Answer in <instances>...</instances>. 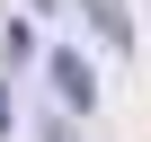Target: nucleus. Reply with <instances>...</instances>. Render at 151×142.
Masks as SVG:
<instances>
[{"instance_id": "obj_1", "label": "nucleus", "mask_w": 151, "mask_h": 142, "mask_svg": "<svg viewBox=\"0 0 151 142\" xmlns=\"http://www.w3.org/2000/svg\"><path fill=\"white\" fill-rule=\"evenodd\" d=\"M45 71H53V98L62 107H98V71L80 53H45Z\"/></svg>"}, {"instance_id": "obj_2", "label": "nucleus", "mask_w": 151, "mask_h": 142, "mask_svg": "<svg viewBox=\"0 0 151 142\" xmlns=\"http://www.w3.org/2000/svg\"><path fill=\"white\" fill-rule=\"evenodd\" d=\"M89 18H98V36H107L116 53H133V18H124V0H89Z\"/></svg>"}]
</instances>
